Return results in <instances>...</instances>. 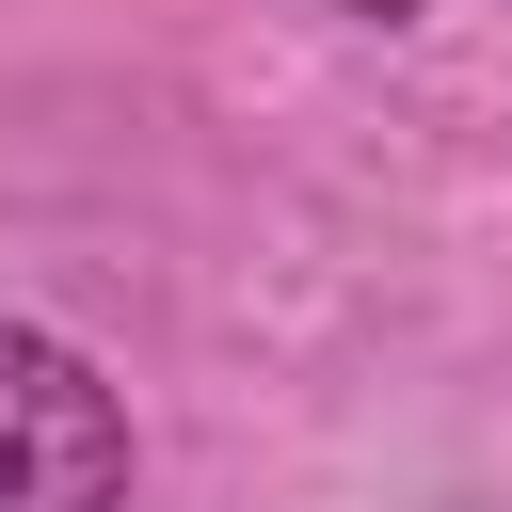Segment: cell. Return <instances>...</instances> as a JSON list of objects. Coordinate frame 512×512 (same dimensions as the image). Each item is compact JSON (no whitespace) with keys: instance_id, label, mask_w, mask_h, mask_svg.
I'll return each instance as SVG.
<instances>
[{"instance_id":"cell-2","label":"cell","mask_w":512,"mask_h":512,"mask_svg":"<svg viewBox=\"0 0 512 512\" xmlns=\"http://www.w3.org/2000/svg\"><path fill=\"white\" fill-rule=\"evenodd\" d=\"M336 16H384V32H400V16H416V0H336Z\"/></svg>"},{"instance_id":"cell-1","label":"cell","mask_w":512,"mask_h":512,"mask_svg":"<svg viewBox=\"0 0 512 512\" xmlns=\"http://www.w3.org/2000/svg\"><path fill=\"white\" fill-rule=\"evenodd\" d=\"M0 512H128V400L48 320H0Z\"/></svg>"}]
</instances>
